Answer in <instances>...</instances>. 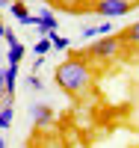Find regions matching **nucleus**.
Instances as JSON below:
<instances>
[{"label": "nucleus", "instance_id": "13", "mask_svg": "<svg viewBox=\"0 0 139 148\" xmlns=\"http://www.w3.org/2000/svg\"><path fill=\"white\" fill-rule=\"evenodd\" d=\"M3 39H6V45L12 47V45H18V36H15V30H12V27H6L3 30Z\"/></svg>", "mask_w": 139, "mask_h": 148}, {"label": "nucleus", "instance_id": "10", "mask_svg": "<svg viewBox=\"0 0 139 148\" xmlns=\"http://www.w3.org/2000/svg\"><path fill=\"white\" fill-rule=\"evenodd\" d=\"M24 53H27V47H24L21 42H18V45H12V47H9V53H6V62H9V65H18L21 59H24Z\"/></svg>", "mask_w": 139, "mask_h": 148}, {"label": "nucleus", "instance_id": "19", "mask_svg": "<svg viewBox=\"0 0 139 148\" xmlns=\"http://www.w3.org/2000/svg\"><path fill=\"white\" fill-rule=\"evenodd\" d=\"M3 30H6V24H3V18H0V36H3Z\"/></svg>", "mask_w": 139, "mask_h": 148}, {"label": "nucleus", "instance_id": "1", "mask_svg": "<svg viewBox=\"0 0 139 148\" xmlns=\"http://www.w3.org/2000/svg\"><path fill=\"white\" fill-rule=\"evenodd\" d=\"M53 80H56V86L65 95L80 98V95L89 92V86H92V65L86 62L83 56H71V59H65V62L56 65Z\"/></svg>", "mask_w": 139, "mask_h": 148}, {"label": "nucleus", "instance_id": "14", "mask_svg": "<svg viewBox=\"0 0 139 148\" xmlns=\"http://www.w3.org/2000/svg\"><path fill=\"white\" fill-rule=\"evenodd\" d=\"M127 39H130L133 45H139V21H136V24H130V30H127Z\"/></svg>", "mask_w": 139, "mask_h": 148}, {"label": "nucleus", "instance_id": "3", "mask_svg": "<svg viewBox=\"0 0 139 148\" xmlns=\"http://www.w3.org/2000/svg\"><path fill=\"white\" fill-rule=\"evenodd\" d=\"M118 47H121V36L98 39V42L89 45V56H95V59H110V56H116V53H118Z\"/></svg>", "mask_w": 139, "mask_h": 148}, {"label": "nucleus", "instance_id": "12", "mask_svg": "<svg viewBox=\"0 0 139 148\" xmlns=\"http://www.w3.org/2000/svg\"><path fill=\"white\" fill-rule=\"evenodd\" d=\"M95 30H98V36H112V24L110 21H101Z\"/></svg>", "mask_w": 139, "mask_h": 148}, {"label": "nucleus", "instance_id": "7", "mask_svg": "<svg viewBox=\"0 0 139 148\" xmlns=\"http://www.w3.org/2000/svg\"><path fill=\"white\" fill-rule=\"evenodd\" d=\"M12 119H15V110H12V98H6V101L0 104V133H3V130L12 125Z\"/></svg>", "mask_w": 139, "mask_h": 148}, {"label": "nucleus", "instance_id": "18", "mask_svg": "<svg viewBox=\"0 0 139 148\" xmlns=\"http://www.w3.org/2000/svg\"><path fill=\"white\" fill-rule=\"evenodd\" d=\"M9 3H12V0H0V9H9Z\"/></svg>", "mask_w": 139, "mask_h": 148}, {"label": "nucleus", "instance_id": "9", "mask_svg": "<svg viewBox=\"0 0 139 148\" xmlns=\"http://www.w3.org/2000/svg\"><path fill=\"white\" fill-rule=\"evenodd\" d=\"M47 39H50V51H68V47H71V39L59 36L56 30H53V33H47Z\"/></svg>", "mask_w": 139, "mask_h": 148}, {"label": "nucleus", "instance_id": "11", "mask_svg": "<svg viewBox=\"0 0 139 148\" xmlns=\"http://www.w3.org/2000/svg\"><path fill=\"white\" fill-rule=\"evenodd\" d=\"M33 51H36V56H45V53H50V39H47V36H42V39L33 45Z\"/></svg>", "mask_w": 139, "mask_h": 148}, {"label": "nucleus", "instance_id": "15", "mask_svg": "<svg viewBox=\"0 0 139 148\" xmlns=\"http://www.w3.org/2000/svg\"><path fill=\"white\" fill-rule=\"evenodd\" d=\"M27 86H30V89H42V80L36 77V74H30V77H27Z\"/></svg>", "mask_w": 139, "mask_h": 148}, {"label": "nucleus", "instance_id": "16", "mask_svg": "<svg viewBox=\"0 0 139 148\" xmlns=\"http://www.w3.org/2000/svg\"><path fill=\"white\" fill-rule=\"evenodd\" d=\"M95 36H98L95 27H86V30H83V39H95Z\"/></svg>", "mask_w": 139, "mask_h": 148}, {"label": "nucleus", "instance_id": "20", "mask_svg": "<svg viewBox=\"0 0 139 148\" xmlns=\"http://www.w3.org/2000/svg\"><path fill=\"white\" fill-rule=\"evenodd\" d=\"M0 148H6V139H3V136H0Z\"/></svg>", "mask_w": 139, "mask_h": 148}, {"label": "nucleus", "instance_id": "17", "mask_svg": "<svg viewBox=\"0 0 139 148\" xmlns=\"http://www.w3.org/2000/svg\"><path fill=\"white\" fill-rule=\"evenodd\" d=\"M3 86H6V68H0V92H3Z\"/></svg>", "mask_w": 139, "mask_h": 148}, {"label": "nucleus", "instance_id": "8", "mask_svg": "<svg viewBox=\"0 0 139 148\" xmlns=\"http://www.w3.org/2000/svg\"><path fill=\"white\" fill-rule=\"evenodd\" d=\"M15 83H18V65H6V86H3L6 98L15 95Z\"/></svg>", "mask_w": 139, "mask_h": 148}, {"label": "nucleus", "instance_id": "5", "mask_svg": "<svg viewBox=\"0 0 139 148\" xmlns=\"http://www.w3.org/2000/svg\"><path fill=\"white\" fill-rule=\"evenodd\" d=\"M9 12L15 15V21L21 24V27H36V15H30L24 3H18V0H12V3H9Z\"/></svg>", "mask_w": 139, "mask_h": 148}, {"label": "nucleus", "instance_id": "21", "mask_svg": "<svg viewBox=\"0 0 139 148\" xmlns=\"http://www.w3.org/2000/svg\"><path fill=\"white\" fill-rule=\"evenodd\" d=\"M0 104H3V92H0Z\"/></svg>", "mask_w": 139, "mask_h": 148}, {"label": "nucleus", "instance_id": "4", "mask_svg": "<svg viewBox=\"0 0 139 148\" xmlns=\"http://www.w3.org/2000/svg\"><path fill=\"white\" fill-rule=\"evenodd\" d=\"M30 113H33V125L36 127H50L53 125V110H50V104H36Z\"/></svg>", "mask_w": 139, "mask_h": 148}, {"label": "nucleus", "instance_id": "6", "mask_svg": "<svg viewBox=\"0 0 139 148\" xmlns=\"http://www.w3.org/2000/svg\"><path fill=\"white\" fill-rule=\"evenodd\" d=\"M36 27L42 30V36H47V33H53V30L59 27V18H56L50 9H45V12H39V15H36Z\"/></svg>", "mask_w": 139, "mask_h": 148}, {"label": "nucleus", "instance_id": "2", "mask_svg": "<svg viewBox=\"0 0 139 148\" xmlns=\"http://www.w3.org/2000/svg\"><path fill=\"white\" fill-rule=\"evenodd\" d=\"M130 0H98V6H95V12L104 21H112V18H124L130 12Z\"/></svg>", "mask_w": 139, "mask_h": 148}]
</instances>
